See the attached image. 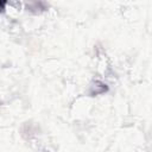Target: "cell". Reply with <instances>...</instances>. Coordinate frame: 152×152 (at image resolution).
Returning a JSON list of instances; mask_svg holds the SVG:
<instances>
[{
  "instance_id": "cell-1",
  "label": "cell",
  "mask_w": 152,
  "mask_h": 152,
  "mask_svg": "<svg viewBox=\"0 0 152 152\" xmlns=\"http://www.w3.org/2000/svg\"><path fill=\"white\" fill-rule=\"evenodd\" d=\"M6 5H7V0H0V13H2L5 11Z\"/></svg>"
}]
</instances>
